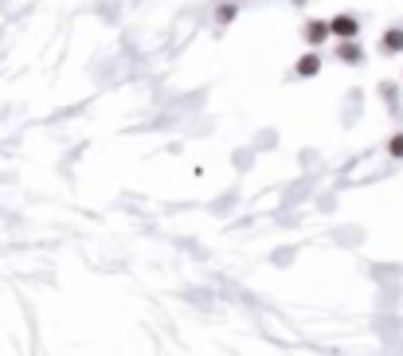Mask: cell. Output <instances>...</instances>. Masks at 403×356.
Segmentation results:
<instances>
[{
  "instance_id": "9",
  "label": "cell",
  "mask_w": 403,
  "mask_h": 356,
  "mask_svg": "<svg viewBox=\"0 0 403 356\" xmlns=\"http://www.w3.org/2000/svg\"><path fill=\"white\" fill-rule=\"evenodd\" d=\"M294 4H305V0H294Z\"/></svg>"
},
{
  "instance_id": "3",
  "label": "cell",
  "mask_w": 403,
  "mask_h": 356,
  "mask_svg": "<svg viewBox=\"0 0 403 356\" xmlns=\"http://www.w3.org/2000/svg\"><path fill=\"white\" fill-rule=\"evenodd\" d=\"M337 59L361 67V63H364V47H361L356 40H337Z\"/></svg>"
},
{
  "instance_id": "1",
  "label": "cell",
  "mask_w": 403,
  "mask_h": 356,
  "mask_svg": "<svg viewBox=\"0 0 403 356\" xmlns=\"http://www.w3.org/2000/svg\"><path fill=\"white\" fill-rule=\"evenodd\" d=\"M302 40H305V47H310V51H317L325 40H333V28H329V20H317V16L305 20V24H302Z\"/></svg>"
},
{
  "instance_id": "6",
  "label": "cell",
  "mask_w": 403,
  "mask_h": 356,
  "mask_svg": "<svg viewBox=\"0 0 403 356\" xmlns=\"http://www.w3.org/2000/svg\"><path fill=\"white\" fill-rule=\"evenodd\" d=\"M387 157L403 161V129H399V134H392V137H387Z\"/></svg>"
},
{
  "instance_id": "8",
  "label": "cell",
  "mask_w": 403,
  "mask_h": 356,
  "mask_svg": "<svg viewBox=\"0 0 403 356\" xmlns=\"http://www.w3.org/2000/svg\"><path fill=\"white\" fill-rule=\"evenodd\" d=\"M380 94H384L387 102H395V86L392 83H380Z\"/></svg>"
},
{
  "instance_id": "7",
  "label": "cell",
  "mask_w": 403,
  "mask_h": 356,
  "mask_svg": "<svg viewBox=\"0 0 403 356\" xmlns=\"http://www.w3.org/2000/svg\"><path fill=\"white\" fill-rule=\"evenodd\" d=\"M235 16H239V8H235V4H227V0L216 8V20H219V24H231Z\"/></svg>"
},
{
  "instance_id": "5",
  "label": "cell",
  "mask_w": 403,
  "mask_h": 356,
  "mask_svg": "<svg viewBox=\"0 0 403 356\" xmlns=\"http://www.w3.org/2000/svg\"><path fill=\"white\" fill-rule=\"evenodd\" d=\"M380 51H384V55H403V28L399 24L380 35Z\"/></svg>"
},
{
  "instance_id": "2",
  "label": "cell",
  "mask_w": 403,
  "mask_h": 356,
  "mask_svg": "<svg viewBox=\"0 0 403 356\" xmlns=\"http://www.w3.org/2000/svg\"><path fill=\"white\" fill-rule=\"evenodd\" d=\"M329 28H333V40H356V35H361V20H356L353 12H337V16L329 20Z\"/></svg>"
},
{
  "instance_id": "4",
  "label": "cell",
  "mask_w": 403,
  "mask_h": 356,
  "mask_svg": "<svg viewBox=\"0 0 403 356\" xmlns=\"http://www.w3.org/2000/svg\"><path fill=\"white\" fill-rule=\"evenodd\" d=\"M294 75H298V78H313V75H321V51H305L302 59L294 63Z\"/></svg>"
}]
</instances>
